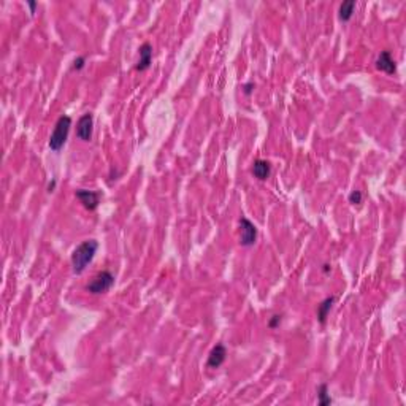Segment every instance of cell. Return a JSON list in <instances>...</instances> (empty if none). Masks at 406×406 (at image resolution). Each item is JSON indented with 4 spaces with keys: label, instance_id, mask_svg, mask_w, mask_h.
Returning a JSON list of instances; mask_svg holds the SVG:
<instances>
[{
    "label": "cell",
    "instance_id": "277c9868",
    "mask_svg": "<svg viewBox=\"0 0 406 406\" xmlns=\"http://www.w3.org/2000/svg\"><path fill=\"white\" fill-rule=\"evenodd\" d=\"M240 228H241V238H240L241 246H252V245H254L256 238H257L256 225L252 224L249 219L241 217L240 219Z\"/></svg>",
    "mask_w": 406,
    "mask_h": 406
},
{
    "label": "cell",
    "instance_id": "9c48e42d",
    "mask_svg": "<svg viewBox=\"0 0 406 406\" xmlns=\"http://www.w3.org/2000/svg\"><path fill=\"white\" fill-rule=\"evenodd\" d=\"M151 61H152V46L149 45V43H145V45L140 48V61H138L135 69L140 72L146 70L151 65Z\"/></svg>",
    "mask_w": 406,
    "mask_h": 406
},
{
    "label": "cell",
    "instance_id": "4fadbf2b",
    "mask_svg": "<svg viewBox=\"0 0 406 406\" xmlns=\"http://www.w3.org/2000/svg\"><path fill=\"white\" fill-rule=\"evenodd\" d=\"M330 403H332V398L327 395V386L322 384V386L319 387V404L325 406V404H330Z\"/></svg>",
    "mask_w": 406,
    "mask_h": 406
},
{
    "label": "cell",
    "instance_id": "3957f363",
    "mask_svg": "<svg viewBox=\"0 0 406 406\" xmlns=\"http://www.w3.org/2000/svg\"><path fill=\"white\" fill-rule=\"evenodd\" d=\"M114 284V276L111 275L109 271H102L98 273L97 276H94V279L86 286V291L91 292L94 295H98V294H103L106 292L109 287H111Z\"/></svg>",
    "mask_w": 406,
    "mask_h": 406
},
{
    "label": "cell",
    "instance_id": "ba28073f",
    "mask_svg": "<svg viewBox=\"0 0 406 406\" xmlns=\"http://www.w3.org/2000/svg\"><path fill=\"white\" fill-rule=\"evenodd\" d=\"M376 69L381 70V72H386L389 75L397 72V67H395V62L393 59L390 57V52L389 51H382L379 54V57L376 61Z\"/></svg>",
    "mask_w": 406,
    "mask_h": 406
},
{
    "label": "cell",
    "instance_id": "2e32d148",
    "mask_svg": "<svg viewBox=\"0 0 406 406\" xmlns=\"http://www.w3.org/2000/svg\"><path fill=\"white\" fill-rule=\"evenodd\" d=\"M279 322H281V316H273V319L270 321V324H268V325H270V327H273V328H275V327H276V325H278Z\"/></svg>",
    "mask_w": 406,
    "mask_h": 406
},
{
    "label": "cell",
    "instance_id": "6da1fadb",
    "mask_svg": "<svg viewBox=\"0 0 406 406\" xmlns=\"http://www.w3.org/2000/svg\"><path fill=\"white\" fill-rule=\"evenodd\" d=\"M98 243L95 240H86L73 251L72 254V267L76 275H80L86 270V267L92 262L95 252H97Z\"/></svg>",
    "mask_w": 406,
    "mask_h": 406
},
{
    "label": "cell",
    "instance_id": "52a82bcc",
    "mask_svg": "<svg viewBox=\"0 0 406 406\" xmlns=\"http://www.w3.org/2000/svg\"><path fill=\"white\" fill-rule=\"evenodd\" d=\"M225 356H227V351L224 344H216L210 353V356H208V368H219L224 364Z\"/></svg>",
    "mask_w": 406,
    "mask_h": 406
},
{
    "label": "cell",
    "instance_id": "7a4b0ae2",
    "mask_svg": "<svg viewBox=\"0 0 406 406\" xmlns=\"http://www.w3.org/2000/svg\"><path fill=\"white\" fill-rule=\"evenodd\" d=\"M72 127V118L70 116H61L56 123V127H54V132L51 134L49 138V148L57 152L62 149V146L65 145V141L69 138V132Z\"/></svg>",
    "mask_w": 406,
    "mask_h": 406
},
{
    "label": "cell",
    "instance_id": "8992f818",
    "mask_svg": "<svg viewBox=\"0 0 406 406\" xmlns=\"http://www.w3.org/2000/svg\"><path fill=\"white\" fill-rule=\"evenodd\" d=\"M75 195H76V199L83 203V206L86 208V210H91V211H94L95 208L98 206V202H100V195H98L97 192H94V191L78 189L75 192Z\"/></svg>",
    "mask_w": 406,
    "mask_h": 406
},
{
    "label": "cell",
    "instance_id": "5b68a950",
    "mask_svg": "<svg viewBox=\"0 0 406 406\" xmlns=\"http://www.w3.org/2000/svg\"><path fill=\"white\" fill-rule=\"evenodd\" d=\"M92 126H94V118L91 113H86L80 118L78 124H76V137L83 141H91L92 138Z\"/></svg>",
    "mask_w": 406,
    "mask_h": 406
},
{
    "label": "cell",
    "instance_id": "5bb4252c",
    "mask_svg": "<svg viewBox=\"0 0 406 406\" xmlns=\"http://www.w3.org/2000/svg\"><path fill=\"white\" fill-rule=\"evenodd\" d=\"M362 202V192L360 191H353L349 195V203L353 205H359Z\"/></svg>",
    "mask_w": 406,
    "mask_h": 406
},
{
    "label": "cell",
    "instance_id": "e0dca14e",
    "mask_svg": "<svg viewBox=\"0 0 406 406\" xmlns=\"http://www.w3.org/2000/svg\"><path fill=\"white\" fill-rule=\"evenodd\" d=\"M252 89H254V84H252V83L246 84V86H245V94H251Z\"/></svg>",
    "mask_w": 406,
    "mask_h": 406
},
{
    "label": "cell",
    "instance_id": "30bf717a",
    "mask_svg": "<svg viewBox=\"0 0 406 406\" xmlns=\"http://www.w3.org/2000/svg\"><path fill=\"white\" fill-rule=\"evenodd\" d=\"M270 173H271V165L267 160L257 159L254 162V165H252V175H254L257 180H262V181L267 180L270 177Z\"/></svg>",
    "mask_w": 406,
    "mask_h": 406
},
{
    "label": "cell",
    "instance_id": "8fae6325",
    "mask_svg": "<svg viewBox=\"0 0 406 406\" xmlns=\"http://www.w3.org/2000/svg\"><path fill=\"white\" fill-rule=\"evenodd\" d=\"M333 302H335V297H328V299H325V300L319 305V308H317V317H319V322H321V324H325L327 314H328V311L332 310Z\"/></svg>",
    "mask_w": 406,
    "mask_h": 406
},
{
    "label": "cell",
    "instance_id": "9a60e30c",
    "mask_svg": "<svg viewBox=\"0 0 406 406\" xmlns=\"http://www.w3.org/2000/svg\"><path fill=\"white\" fill-rule=\"evenodd\" d=\"M83 67H84V57L75 59V62H73V69H75V70H81Z\"/></svg>",
    "mask_w": 406,
    "mask_h": 406
},
{
    "label": "cell",
    "instance_id": "7c38bea8",
    "mask_svg": "<svg viewBox=\"0 0 406 406\" xmlns=\"http://www.w3.org/2000/svg\"><path fill=\"white\" fill-rule=\"evenodd\" d=\"M354 8H356L354 0H346V2H343L341 7H339V19L349 21L351 16H353V13H354Z\"/></svg>",
    "mask_w": 406,
    "mask_h": 406
},
{
    "label": "cell",
    "instance_id": "ac0fdd59",
    "mask_svg": "<svg viewBox=\"0 0 406 406\" xmlns=\"http://www.w3.org/2000/svg\"><path fill=\"white\" fill-rule=\"evenodd\" d=\"M29 7H30V12H32V13H34V10H35L37 4H35V2H29Z\"/></svg>",
    "mask_w": 406,
    "mask_h": 406
}]
</instances>
